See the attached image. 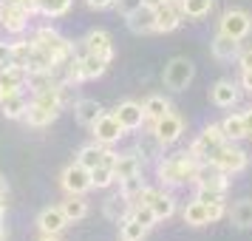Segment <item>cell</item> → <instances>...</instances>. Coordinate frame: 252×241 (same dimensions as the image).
I'll list each match as a JSON object with an SVG mask.
<instances>
[{
  "label": "cell",
  "mask_w": 252,
  "mask_h": 241,
  "mask_svg": "<svg viewBox=\"0 0 252 241\" xmlns=\"http://www.w3.org/2000/svg\"><path fill=\"white\" fill-rule=\"evenodd\" d=\"M34 46L40 48L43 54H48V57H51V63H54V71L63 69V66H65L71 57H74V46H71V40H65V37L60 34L57 29H48V26L37 29Z\"/></svg>",
  "instance_id": "1"
},
{
  "label": "cell",
  "mask_w": 252,
  "mask_h": 241,
  "mask_svg": "<svg viewBox=\"0 0 252 241\" xmlns=\"http://www.w3.org/2000/svg\"><path fill=\"white\" fill-rule=\"evenodd\" d=\"M198 159L190 156V150H184L179 156H170V159H161L159 162V179L164 184H184V182H193V173Z\"/></svg>",
  "instance_id": "2"
},
{
  "label": "cell",
  "mask_w": 252,
  "mask_h": 241,
  "mask_svg": "<svg viewBox=\"0 0 252 241\" xmlns=\"http://www.w3.org/2000/svg\"><path fill=\"white\" fill-rule=\"evenodd\" d=\"M193 77H195V66L187 57H173L164 66V74H161V80L170 91H184L193 82Z\"/></svg>",
  "instance_id": "3"
},
{
  "label": "cell",
  "mask_w": 252,
  "mask_h": 241,
  "mask_svg": "<svg viewBox=\"0 0 252 241\" xmlns=\"http://www.w3.org/2000/svg\"><path fill=\"white\" fill-rule=\"evenodd\" d=\"M224 142H227V139H224V134H221V125H210V128H204L201 137L190 145V156L198 159V162H210Z\"/></svg>",
  "instance_id": "4"
},
{
  "label": "cell",
  "mask_w": 252,
  "mask_h": 241,
  "mask_svg": "<svg viewBox=\"0 0 252 241\" xmlns=\"http://www.w3.org/2000/svg\"><path fill=\"white\" fill-rule=\"evenodd\" d=\"M150 134L156 137L159 145H173V142H179V137L184 134V119L179 114L167 111L164 116H159V119L150 122Z\"/></svg>",
  "instance_id": "5"
},
{
  "label": "cell",
  "mask_w": 252,
  "mask_h": 241,
  "mask_svg": "<svg viewBox=\"0 0 252 241\" xmlns=\"http://www.w3.org/2000/svg\"><path fill=\"white\" fill-rule=\"evenodd\" d=\"M60 184L68 196H85L91 190V171L82 168L80 162H71L68 168L60 173Z\"/></svg>",
  "instance_id": "6"
},
{
  "label": "cell",
  "mask_w": 252,
  "mask_h": 241,
  "mask_svg": "<svg viewBox=\"0 0 252 241\" xmlns=\"http://www.w3.org/2000/svg\"><path fill=\"white\" fill-rule=\"evenodd\" d=\"M210 162L216 165L218 171H224L229 176V173H241V171H244V168L250 165V156H247L241 148H235L232 142H224V145L216 150V156H213Z\"/></svg>",
  "instance_id": "7"
},
{
  "label": "cell",
  "mask_w": 252,
  "mask_h": 241,
  "mask_svg": "<svg viewBox=\"0 0 252 241\" xmlns=\"http://www.w3.org/2000/svg\"><path fill=\"white\" fill-rule=\"evenodd\" d=\"M80 54H94V57H102L105 63H111L114 60V40L108 32L94 29L80 40Z\"/></svg>",
  "instance_id": "8"
},
{
  "label": "cell",
  "mask_w": 252,
  "mask_h": 241,
  "mask_svg": "<svg viewBox=\"0 0 252 241\" xmlns=\"http://www.w3.org/2000/svg\"><path fill=\"white\" fill-rule=\"evenodd\" d=\"M29 17L32 12L20 6V3H9V0H3V12H0V23L6 32H12V34H23L26 29H29Z\"/></svg>",
  "instance_id": "9"
},
{
  "label": "cell",
  "mask_w": 252,
  "mask_h": 241,
  "mask_svg": "<svg viewBox=\"0 0 252 241\" xmlns=\"http://www.w3.org/2000/svg\"><path fill=\"white\" fill-rule=\"evenodd\" d=\"M193 182L198 184V187L224 193V190H227V173L218 171L213 162H198V165H195V173H193Z\"/></svg>",
  "instance_id": "10"
},
{
  "label": "cell",
  "mask_w": 252,
  "mask_h": 241,
  "mask_svg": "<svg viewBox=\"0 0 252 241\" xmlns=\"http://www.w3.org/2000/svg\"><path fill=\"white\" fill-rule=\"evenodd\" d=\"M91 131H94V139H96L99 145H108V148L125 137V128L116 122V116L114 114H105V111L99 114V119L91 125Z\"/></svg>",
  "instance_id": "11"
},
{
  "label": "cell",
  "mask_w": 252,
  "mask_h": 241,
  "mask_svg": "<svg viewBox=\"0 0 252 241\" xmlns=\"http://www.w3.org/2000/svg\"><path fill=\"white\" fill-rule=\"evenodd\" d=\"M182 9H179V0H164L161 6H156V26H153V32H159V34H170L176 32L179 26H182Z\"/></svg>",
  "instance_id": "12"
},
{
  "label": "cell",
  "mask_w": 252,
  "mask_h": 241,
  "mask_svg": "<svg viewBox=\"0 0 252 241\" xmlns=\"http://www.w3.org/2000/svg\"><path fill=\"white\" fill-rule=\"evenodd\" d=\"M116 116V122L125 128V131H139V128L145 125L148 119H145V108L142 103H133V100H125V103L116 105V111H111Z\"/></svg>",
  "instance_id": "13"
},
{
  "label": "cell",
  "mask_w": 252,
  "mask_h": 241,
  "mask_svg": "<svg viewBox=\"0 0 252 241\" xmlns=\"http://www.w3.org/2000/svg\"><path fill=\"white\" fill-rule=\"evenodd\" d=\"M250 29H252V17L247 12H241V9H229L221 17V32L235 37V40H244V37L250 34Z\"/></svg>",
  "instance_id": "14"
},
{
  "label": "cell",
  "mask_w": 252,
  "mask_h": 241,
  "mask_svg": "<svg viewBox=\"0 0 252 241\" xmlns=\"http://www.w3.org/2000/svg\"><path fill=\"white\" fill-rule=\"evenodd\" d=\"M37 227H40V233H43V236H60L63 230L68 227V218L63 216L60 205L43 207V210H40V216H37Z\"/></svg>",
  "instance_id": "15"
},
{
  "label": "cell",
  "mask_w": 252,
  "mask_h": 241,
  "mask_svg": "<svg viewBox=\"0 0 252 241\" xmlns=\"http://www.w3.org/2000/svg\"><path fill=\"white\" fill-rule=\"evenodd\" d=\"M57 116H60V108H46V105L29 100V108H26V114H23V122L26 125H32V128H46V125H51Z\"/></svg>",
  "instance_id": "16"
},
{
  "label": "cell",
  "mask_w": 252,
  "mask_h": 241,
  "mask_svg": "<svg viewBox=\"0 0 252 241\" xmlns=\"http://www.w3.org/2000/svg\"><path fill=\"white\" fill-rule=\"evenodd\" d=\"M127 20V29L133 34H153V26H156V9L150 6H139L136 12H130L125 17Z\"/></svg>",
  "instance_id": "17"
},
{
  "label": "cell",
  "mask_w": 252,
  "mask_h": 241,
  "mask_svg": "<svg viewBox=\"0 0 252 241\" xmlns=\"http://www.w3.org/2000/svg\"><path fill=\"white\" fill-rule=\"evenodd\" d=\"M26 77H29V71L23 66H17V63H9L6 69H0V88L6 94L12 91H26Z\"/></svg>",
  "instance_id": "18"
},
{
  "label": "cell",
  "mask_w": 252,
  "mask_h": 241,
  "mask_svg": "<svg viewBox=\"0 0 252 241\" xmlns=\"http://www.w3.org/2000/svg\"><path fill=\"white\" fill-rule=\"evenodd\" d=\"M133 173H142V156L136 150H127V153H116L114 156V176L116 182L119 179H127Z\"/></svg>",
  "instance_id": "19"
},
{
  "label": "cell",
  "mask_w": 252,
  "mask_h": 241,
  "mask_svg": "<svg viewBox=\"0 0 252 241\" xmlns=\"http://www.w3.org/2000/svg\"><path fill=\"white\" fill-rule=\"evenodd\" d=\"M26 108H29L26 91H12V94H6V97L0 100V114L6 116V119H23Z\"/></svg>",
  "instance_id": "20"
},
{
  "label": "cell",
  "mask_w": 252,
  "mask_h": 241,
  "mask_svg": "<svg viewBox=\"0 0 252 241\" xmlns=\"http://www.w3.org/2000/svg\"><path fill=\"white\" fill-rule=\"evenodd\" d=\"M210 100H213L218 108H232V105L238 103V88H235V82L218 80L216 85L210 88Z\"/></svg>",
  "instance_id": "21"
},
{
  "label": "cell",
  "mask_w": 252,
  "mask_h": 241,
  "mask_svg": "<svg viewBox=\"0 0 252 241\" xmlns=\"http://www.w3.org/2000/svg\"><path fill=\"white\" fill-rule=\"evenodd\" d=\"M60 210H63V216L71 221H82V218L91 213V205H88V199L85 196H65V202H60Z\"/></svg>",
  "instance_id": "22"
},
{
  "label": "cell",
  "mask_w": 252,
  "mask_h": 241,
  "mask_svg": "<svg viewBox=\"0 0 252 241\" xmlns=\"http://www.w3.org/2000/svg\"><path fill=\"white\" fill-rule=\"evenodd\" d=\"M111 153V148L108 145H99V142H91V145H85V148H80V153H77V159L74 162H80L82 168H96V165H102L105 156Z\"/></svg>",
  "instance_id": "23"
},
{
  "label": "cell",
  "mask_w": 252,
  "mask_h": 241,
  "mask_svg": "<svg viewBox=\"0 0 252 241\" xmlns=\"http://www.w3.org/2000/svg\"><path fill=\"white\" fill-rule=\"evenodd\" d=\"M238 51H241V40L224 34V32H218L216 40H213V57L216 60H235Z\"/></svg>",
  "instance_id": "24"
},
{
  "label": "cell",
  "mask_w": 252,
  "mask_h": 241,
  "mask_svg": "<svg viewBox=\"0 0 252 241\" xmlns=\"http://www.w3.org/2000/svg\"><path fill=\"white\" fill-rule=\"evenodd\" d=\"M102 114V105L96 103V100H77L74 103V116H77V122L85 128H91L96 119Z\"/></svg>",
  "instance_id": "25"
},
{
  "label": "cell",
  "mask_w": 252,
  "mask_h": 241,
  "mask_svg": "<svg viewBox=\"0 0 252 241\" xmlns=\"http://www.w3.org/2000/svg\"><path fill=\"white\" fill-rule=\"evenodd\" d=\"M80 57V71H82V82L85 80H99L111 63H105L102 57H94V54H77Z\"/></svg>",
  "instance_id": "26"
},
{
  "label": "cell",
  "mask_w": 252,
  "mask_h": 241,
  "mask_svg": "<svg viewBox=\"0 0 252 241\" xmlns=\"http://www.w3.org/2000/svg\"><path fill=\"white\" fill-rule=\"evenodd\" d=\"M229 221H232L235 227H241V230H250L252 227V199L235 202L232 210H229Z\"/></svg>",
  "instance_id": "27"
},
{
  "label": "cell",
  "mask_w": 252,
  "mask_h": 241,
  "mask_svg": "<svg viewBox=\"0 0 252 241\" xmlns=\"http://www.w3.org/2000/svg\"><path fill=\"white\" fill-rule=\"evenodd\" d=\"M74 0H34V12L43 17H63L71 12Z\"/></svg>",
  "instance_id": "28"
},
{
  "label": "cell",
  "mask_w": 252,
  "mask_h": 241,
  "mask_svg": "<svg viewBox=\"0 0 252 241\" xmlns=\"http://www.w3.org/2000/svg\"><path fill=\"white\" fill-rule=\"evenodd\" d=\"M142 108H145V119L153 122V119H159V116H164L170 111V100H164L161 94H150L148 100L142 103Z\"/></svg>",
  "instance_id": "29"
},
{
  "label": "cell",
  "mask_w": 252,
  "mask_h": 241,
  "mask_svg": "<svg viewBox=\"0 0 252 241\" xmlns=\"http://www.w3.org/2000/svg\"><path fill=\"white\" fill-rule=\"evenodd\" d=\"M221 134L227 142H238V139L247 137V128H244V116L241 114H229L224 122H221Z\"/></svg>",
  "instance_id": "30"
},
{
  "label": "cell",
  "mask_w": 252,
  "mask_h": 241,
  "mask_svg": "<svg viewBox=\"0 0 252 241\" xmlns=\"http://www.w3.org/2000/svg\"><path fill=\"white\" fill-rule=\"evenodd\" d=\"M148 236V227H142L133 216H125L119 221V241H142Z\"/></svg>",
  "instance_id": "31"
},
{
  "label": "cell",
  "mask_w": 252,
  "mask_h": 241,
  "mask_svg": "<svg viewBox=\"0 0 252 241\" xmlns=\"http://www.w3.org/2000/svg\"><path fill=\"white\" fill-rule=\"evenodd\" d=\"M179 9H182V14L190 17V20H201V17L210 14L213 0H179Z\"/></svg>",
  "instance_id": "32"
},
{
  "label": "cell",
  "mask_w": 252,
  "mask_h": 241,
  "mask_svg": "<svg viewBox=\"0 0 252 241\" xmlns=\"http://www.w3.org/2000/svg\"><path fill=\"white\" fill-rule=\"evenodd\" d=\"M182 218H184V224H190V227H204V224H210V221H207V205L195 202V199L184 207Z\"/></svg>",
  "instance_id": "33"
},
{
  "label": "cell",
  "mask_w": 252,
  "mask_h": 241,
  "mask_svg": "<svg viewBox=\"0 0 252 241\" xmlns=\"http://www.w3.org/2000/svg\"><path fill=\"white\" fill-rule=\"evenodd\" d=\"M105 216L119 224L125 216H130V202H127L125 196H114V199H108V202H105Z\"/></svg>",
  "instance_id": "34"
},
{
  "label": "cell",
  "mask_w": 252,
  "mask_h": 241,
  "mask_svg": "<svg viewBox=\"0 0 252 241\" xmlns=\"http://www.w3.org/2000/svg\"><path fill=\"white\" fill-rule=\"evenodd\" d=\"M114 182H116V176H114V165L102 162V165L91 168V187H99V190H105V187H111Z\"/></svg>",
  "instance_id": "35"
},
{
  "label": "cell",
  "mask_w": 252,
  "mask_h": 241,
  "mask_svg": "<svg viewBox=\"0 0 252 241\" xmlns=\"http://www.w3.org/2000/svg\"><path fill=\"white\" fill-rule=\"evenodd\" d=\"M150 207H153L156 218L161 221V218H170L173 213H176V199H173L170 193H159L156 199H153V205H150Z\"/></svg>",
  "instance_id": "36"
},
{
  "label": "cell",
  "mask_w": 252,
  "mask_h": 241,
  "mask_svg": "<svg viewBox=\"0 0 252 241\" xmlns=\"http://www.w3.org/2000/svg\"><path fill=\"white\" fill-rule=\"evenodd\" d=\"M9 46H12V63H17V66L26 69V60L32 54V48H34V40H14Z\"/></svg>",
  "instance_id": "37"
},
{
  "label": "cell",
  "mask_w": 252,
  "mask_h": 241,
  "mask_svg": "<svg viewBox=\"0 0 252 241\" xmlns=\"http://www.w3.org/2000/svg\"><path fill=\"white\" fill-rule=\"evenodd\" d=\"M142 173H133V176H127V179H119V196H125L127 202L133 199V196L142 190Z\"/></svg>",
  "instance_id": "38"
},
{
  "label": "cell",
  "mask_w": 252,
  "mask_h": 241,
  "mask_svg": "<svg viewBox=\"0 0 252 241\" xmlns=\"http://www.w3.org/2000/svg\"><path fill=\"white\" fill-rule=\"evenodd\" d=\"M130 216L136 218L139 224H142V227H153V224H156V221H159V218H156V213H153V207L150 205H136V207H130Z\"/></svg>",
  "instance_id": "39"
},
{
  "label": "cell",
  "mask_w": 252,
  "mask_h": 241,
  "mask_svg": "<svg viewBox=\"0 0 252 241\" xmlns=\"http://www.w3.org/2000/svg\"><path fill=\"white\" fill-rule=\"evenodd\" d=\"M159 193H161L159 187H148V184H142V190L130 199V207H136V205H153V199H156Z\"/></svg>",
  "instance_id": "40"
},
{
  "label": "cell",
  "mask_w": 252,
  "mask_h": 241,
  "mask_svg": "<svg viewBox=\"0 0 252 241\" xmlns=\"http://www.w3.org/2000/svg\"><path fill=\"white\" fill-rule=\"evenodd\" d=\"M195 202H201V205L224 202V193H218V190H207V187H198V190H195Z\"/></svg>",
  "instance_id": "41"
},
{
  "label": "cell",
  "mask_w": 252,
  "mask_h": 241,
  "mask_svg": "<svg viewBox=\"0 0 252 241\" xmlns=\"http://www.w3.org/2000/svg\"><path fill=\"white\" fill-rule=\"evenodd\" d=\"M224 213H227L224 202H213V205H207V221H210V224L218 221V218H224Z\"/></svg>",
  "instance_id": "42"
},
{
  "label": "cell",
  "mask_w": 252,
  "mask_h": 241,
  "mask_svg": "<svg viewBox=\"0 0 252 241\" xmlns=\"http://www.w3.org/2000/svg\"><path fill=\"white\" fill-rule=\"evenodd\" d=\"M114 6H116V12L122 14V17H127L130 12H136L139 6H142V0H116Z\"/></svg>",
  "instance_id": "43"
},
{
  "label": "cell",
  "mask_w": 252,
  "mask_h": 241,
  "mask_svg": "<svg viewBox=\"0 0 252 241\" xmlns=\"http://www.w3.org/2000/svg\"><path fill=\"white\" fill-rule=\"evenodd\" d=\"M238 66H241V71H250L252 69V48H244V51H238Z\"/></svg>",
  "instance_id": "44"
},
{
  "label": "cell",
  "mask_w": 252,
  "mask_h": 241,
  "mask_svg": "<svg viewBox=\"0 0 252 241\" xmlns=\"http://www.w3.org/2000/svg\"><path fill=\"white\" fill-rule=\"evenodd\" d=\"M12 63V46L9 43H0V69H6Z\"/></svg>",
  "instance_id": "45"
},
{
  "label": "cell",
  "mask_w": 252,
  "mask_h": 241,
  "mask_svg": "<svg viewBox=\"0 0 252 241\" xmlns=\"http://www.w3.org/2000/svg\"><path fill=\"white\" fill-rule=\"evenodd\" d=\"M85 3H88L91 9H111L116 0H85Z\"/></svg>",
  "instance_id": "46"
},
{
  "label": "cell",
  "mask_w": 252,
  "mask_h": 241,
  "mask_svg": "<svg viewBox=\"0 0 252 241\" xmlns=\"http://www.w3.org/2000/svg\"><path fill=\"white\" fill-rule=\"evenodd\" d=\"M244 128H247V137H252V108H247V111H244Z\"/></svg>",
  "instance_id": "47"
},
{
  "label": "cell",
  "mask_w": 252,
  "mask_h": 241,
  "mask_svg": "<svg viewBox=\"0 0 252 241\" xmlns=\"http://www.w3.org/2000/svg\"><path fill=\"white\" fill-rule=\"evenodd\" d=\"M241 85H244L247 91H252V69H250V71H244V74H241Z\"/></svg>",
  "instance_id": "48"
},
{
  "label": "cell",
  "mask_w": 252,
  "mask_h": 241,
  "mask_svg": "<svg viewBox=\"0 0 252 241\" xmlns=\"http://www.w3.org/2000/svg\"><path fill=\"white\" fill-rule=\"evenodd\" d=\"M9 3H20V6H26L29 12L34 14V0H9Z\"/></svg>",
  "instance_id": "49"
},
{
  "label": "cell",
  "mask_w": 252,
  "mask_h": 241,
  "mask_svg": "<svg viewBox=\"0 0 252 241\" xmlns=\"http://www.w3.org/2000/svg\"><path fill=\"white\" fill-rule=\"evenodd\" d=\"M9 193V182H6V176L0 173V196H6Z\"/></svg>",
  "instance_id": "50"
},
{
  "label": "cell",
  "mask_w": 252,
  "mask_h": 241,
  "mask_svg": "<svg viewBox=\"0 0 252 241\" xmlns=\"http://www.w3.org/2000/svg\"><path fill=\"white\" fill-rule=\"evenodd\" d=\"M161 3H164V0H142V6H150V9H156Z\"/></svg>",
  "instance_id": "51"
},
{
  "label": "cell",
  "mask_w": 252,
  "mask_h": 241,
  "mask_svg": "<svg viewBox=\"0 0 252 241\" xmlns=\"http://www.w3.org/2000/svg\"><path fill=\"white\" fill-rule=\"evenodd\" d=\"M6 218V196H0V221Z\"/></svg>",
  "instance_id": "52"
},
{
  "label": "cell",
  "mask_w": 252,
  "mask_h": 241,
  "mask_svg": "<svg viewBox=\"0 0 252 241\" xmlns=\"http://www.w3.org/2000/svg\"><path fill=\"white\" fill-rule=\"evenodd\" d=\"M37 241H63V239H60V236H43V233H40V239Z\"/></svg>",
  "instance_id": "53"
},
{
  "label": "cell",
  "mask_w": 252,
  "mask_h": 241,
  "mask_svg": "<svg viewBox=\"0 0 252 241\" xmlns=\"http://www.w3.org/2000/svg\"><path fill=\"white\" fill-rule=\"evenodd\" d=\"M0 241H6V224L0 221Z\"/></svg>",
  "instance_id": "54"
},
{
  "label": "cell",
  "mask_w": 252,
  "mask_h": 241,
  "mask_svg": "<svg viewBox=\"0 0 252 241\" xmlns=\"http://www.w3.org/2000/svg\"><path fill=\"white\" fill-rule=\"evenodd\" d=\"M3 97H6V91H3V88H0V100H3Z\"/></svg>",
  "instance_id": "55"
},
{
  "label": "cell",
  "mask_w": 252,
  "mask_h": 241,
  "mask_svg": "<svg viewBox=\"0 0 252 241\" xmlns=\"http://www.w3.org/2000/svg\"><path fill=\"white\" fill-rule=\"evenodd\" d=\"M0 12H3V0H0Z\"/></svg>",
  "instance_id": "56"
}]
</instances>
